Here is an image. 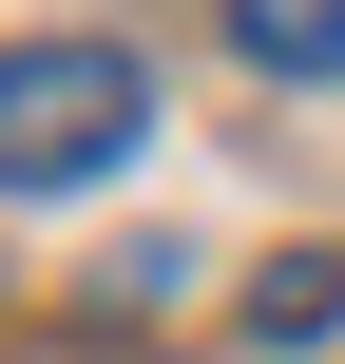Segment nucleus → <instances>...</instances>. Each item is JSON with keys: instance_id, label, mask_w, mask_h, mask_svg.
<instances>
[{"instance_id": "3", "label": "nucleus", "mask_w": 345, "mask_h": 364, "mask_svg": "<svg viewBox=\"0 0 345 364\" xmlns=\"http://www.w3.org/2000/svg\"><path fill=\"white\" fill-rule=\"evenodd\" d=\"M230 38L269 77H345V0H230Z\"/></svg>"}, {"instance_id": "2", "label": "nucleus", "mask_w": 345, "mask_h": 364, "mask_svg": "<svg viewBox=\"0 0 345 364\" xmlns=\"http://www.w3.org/2000/svg\"><path fill=\"white\" fill-rule=\"evenodd\" d=\"M327 326H345V250H288L250 288V346H327Z\"/></svg>"}, {"instance_id": "1", "label": "nucleus", "mask_w": 345, "mask_h": 364, "mask_svg": "<svg viewBox=\"0 0 345 364\" xmlns=\"http://www.w3.org/2000/svg\"><path fill=\"white\" fill-rule=\"evenodd\" d=\"M154 134V77L115 38H0V192H96Z\"/></svg>"}]
</instances>
